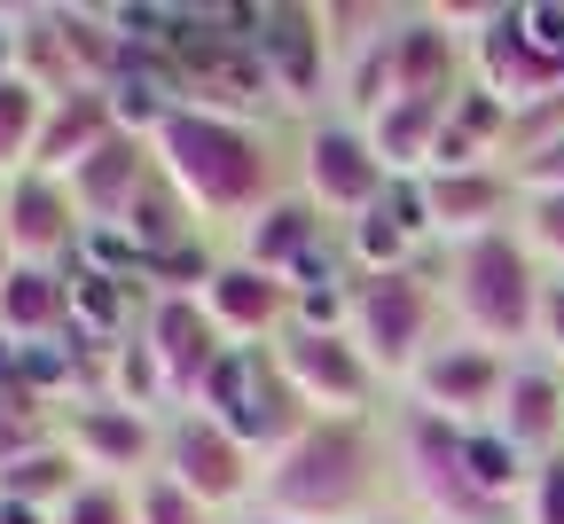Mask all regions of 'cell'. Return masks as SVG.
I'll return each instance as SVG.
<instances>
[{
    "label": "cell",
    "instance_id": "obj_1",
    "mask_svg": "<svg viewBox=\"0 0 564 524\" xmlns=\"http://www.w3.org/2000/svg\"><path fill=\"white\" fill-rule=\"evenodd\" d=\"M150 141H158V173L181 188V204L196 211L204 236H236L243 219H259L274 196L299 188L291 141H274V125H251V118L173 102Z\"/></svg>",
    "mask_w": 564,
    "mask_h": 524
},
{
    "label": "cell",
    "instance_id": "obj_2",
    "mask_svg": "<svg viewBox=\"0 0 564 524\" xmlns=\"http://www.w3.org/2000/svg\"><path fill=\"white\" fill-rule=\"evenodd\" d=\"M400 501L392 415H314L282 455L259 462V501L299 524H361Z\"/></svg>",
    "mask_w": 564,
    "mask_h": 524
},
{
    "label": "cell",
    "instance_id": "obj_3",
    "mask_svg": "<svg viewBox=\"0 0 564 524\" xmlns=\"http://www.w3.org/2000/svg\"><path fill=\"white\" fill-rule=\"evenodd\" d=\"M541 282H549V266L525 243V228H494V236L440 251V297H447L455 329L494 345V352H533Z\"/></svg>",
    "mask_w": 564,
    "mask_h": 524
},
{
    "label": "cell",
    "instance_id": "obj_4",
    "mask_svg": "<svg viewBox=\"0 0 564 524\" xmlns=\"http://www.w3.org/2000/svg\"><path fill=\"white\" fill-rule=\"evenodd\" d=\"M392 470H400V509H415L423 524H518V509H502L478 485L470 430L415 400L392 407Z\"/></svg>",
    "mask_w": 564,
    "mask_h": 524
},
{
    "label": "cell",
    "instance_id": "obj_5",
    "mask_svg": "<svg viewBox=\"0 0 564 524\" xmlns=\"http://www.w3.org/2000/svg\"><path fill=\"white\" fill-rule=\"evenodd\" d=\"M440 314H447V297H440L432 266L352 274V290H345V329H352V345L369 352V368H377L384 384H408V376H415V360L447 337Z\"/></svg>",
    "mask_w": 564,
    "mask_h": 524
},
{
    "label": "cell",
    "instance_id": "obj_6",
    "mask_svg": "<svg viewBox=\"0 0 564 524\" xmlns=\"http://www.w3.org/2000/svg\"><path fill=\"white\" fill-rule=\"evenodd\" d=\"M204 415H220L259 462L282 455V446H291V438L314 423V407L299 400V384L282 376L274 345H228L220 376H212V392H204Z\"/></svg>",
    "mask_w": 564,
    "mask_h": 524
},
{
    "label": "cell",
    "instance_id": "obj_7",
    "mask_svg": "<svg viewBox=\"0 0 564 524\" xmlns=\"http://www.w3.org/2000/svg\"><path fill=\"white\" fill-rule=\"evenodd\" d=\"M291 157H299V188L337 219V228H345V219H361V211H377L384 188H392V173H384V157H377L369 125L345 118V110L306 118L299 141H291Z\"/></svg>",
    "mask_w": 564,
    "mask_h": 524
},
{
    "label": "cell",
    "instance_id": "obj_8",
    "mask_svg": "<svg viewBox=\"0 0 564 524\" xmlns=\"http://www.w3.org/2000/svg\"><path fill=\"white\" fill-rule=\"evenodd\" d=\"M133 337H141V352H150L158 384H165V415L204 407L212 376H220V360H228V337H220V321L204 314V297H188V290H150V297H141Z\"/></svg>",
    "mask_w": 564,
    "mask_h": 524
},
{
    "label": "cell",
    "instance_id": "obj_9",
    "mask_svg": "<svg viewBox=\"0 0 564 524\" xmlns=\"http://www.w3.org/2000/svg\"><path fill=\"white\" fill-rule=\"evenodd\" d=\"M158 470L181 485V493H196L212 516H243L251 501H259V455L220 423V415H204V407H181V415H165V455H158Z\"/></svg>",
    "mask_w": 564,
    "mask_h": 524
},
{
    "label": "cell",
    "instance_id": "obj_10",
    "mask_svg": "<svg viewBox=\"0 0 564 524\" xmlns=\"http://www.w3.org/2000/svg\"><path fill=\"white\" fill-rule=\"evenodd\" d=\"M55 438L79 455V470L87 478H118V485H141L158 470V455H165V415H150V407H126V400H110V392H79V400H63V415H55Z\"/></svg>",
    "mask_w": 564,
    "mask_h": 524
},
{
    "label": "cell",
    "instance_id": "obj_11",
    "mask_svg": "<svg viewBox=\"0 0 564 524\" xmlns=\"http://www.w3.org/2000/svg\"><path fill=\"white\" fill-rule=\"evenodd\" d=\"M274 360H282V376L299 384V400H306L314 415H377L384 376L369 368V352L352 345V329L291 321V329L274 337Z\"/></svg>",
    "mask_w": 564,
    "mask_h": 524
},
{
    "label": "cell",
    "instance_id": "obj_12",
    "mask_svg": "<svg viewBox=\"0 0 564 524\" xmlns=\"http://www.w3.org/2000/svg\"><path fill=\"white\" fill-rule=\"evenodd\" d=\"M510 368H518V352H494V345H478V337L447 329L432 352L415 360V376H408L400 392H408L415 407H432V415H447V423L478 430V423H494V407H502Z\"/></svg>",
    "mask_w": 564,
    "mask_h": 524
},
{
    "label": "cell",
    "instance_id": "obj_13",
    "mask_svg": "<svg viewBox=\"0 0 564 524\" xmlns=\"http://www.w3.org/2000/svg\"><path fill=\"white\" fill-rule=\"evenodd\" d=\"M0 228H9V251L17 266H79L87 259V211L70 204V188L55 173H17L0 181Z\"/></svg>",
    "mask_w": 564,
    "mask_h": 524
},
{
    "label": "cell",
    "instance_id": "obj_14",
    "mask_svg": "<svg viewBox=\"0 0 564 524\" xmlns=\"http://www.w3.org/2000/svg\"><path fill=\"white\" fill-rule=\"evenodd\" d=\"M423 196V219H432V243L455 251L470 236H494V228H518L525 211V188L510 165H447V173H423L415 181Z\"/></svg>",
    "mask_w": 564,
    "mask_h": 524
},
{
    "label": "cell",
    "instance_id": "obj_15",
    "mask_svg": "<svg viewBox=\"0 0 564 524\" xmlns=\"http://www.w3.org/2000/svg\"><path fill=\"white\" fill-rule=\"evenodd\" d=\"M196 297H204V314L220 321L228 345H274L299 314V290L282 274H267V266H251V259H236L228 243H220V266H212V282Z\"/></svg>",
    "mask_w": 564,
    "mask_h": 524
},
{
    "label": "cell",
    "instance_id": "obj_16",
    "mask_svg": "<svg viewBox=\"0 0 564 524\" xmlns=\"http://www.w3.org/2000/svg\"><path fill=\"white\" fill-rule=\"evenodd\" d=\"M251 47L274 70L282 102H329L337 95V55L322 40V9H251Z\"/></svg>",
    "mask_w": 564,
    "mask_h": 524
},
{
    "label": "cell",
    "instance_id": "obj_17",
    "mask_svg": "<svg viewBox=\"0 0 564 524\" xmlns=\"http://www.w3.org/2000/svg\"><path fill=\"white\" fill-rule=\"evenodd\" d=\"M150 181H158V141H150V133H133V125H118L79 173H63L70 204L87 211V228H95V236L118 228V219L133 211V196L150 188Z\"/></svg>",
    "mask_w": 564,
    "mask_h": 524
},
{
    "label": "cell",
    "instance_id": "obj_18",
    "mask_svg": "<svg viewBox=\"0 0 564 524\" xmlns=\"http://www.w3.org/2000/svg\"><path fill=\"white\" fill-rule=\"evenodd\" d=\"M329 243H337V219H329L306 188L274 196L259 219H243V228L228 236V251H236V259H251V266H267V274H282V282H291L306 259H322Z\"/></svg>",
    "mask_w": 564,
    "mask_h": 524
},
{
    "label": "cell",
    "instance_id": "obj_19",
    "mask_svg": "<svg viewBox=\"0 0 564 524\" xmlns=\"http://www.w3.org/2000/svg\"><path fill=\"white\" fill-rule=\"evenodd\" d=\"M494 430H502L525 462L564 455V368L541 360V352H518L510 384H502V407H494Z\"/></svg>",
    "mask_w": 564,
    "mask_h": 524
},
{
    "label": "cell",
    "instance_id": "obj_20",
    "mask_svg": "<svg viewBox=\"0 0 564 524\" xmlns=\"http://www.w3.org/2000/svg\"><path fill=\"white\" fill-rule=\"evenodd\" d=\"M118 95L110 87H70V95H47V125H40V149H32V165L40 173H79L95 149L118 133Z\"/></svg>",
    "mask_w": 564,
    "mask_h": 524
},
{
    "label": "cell",
    "instance_id": "obj_21",
    "mask_svg": "<svg viewBox=\"0 0 564 524\" xmlns=\"http://www.w3.org/2000/svg\"><path fill=\"white\" fill-rule=\"evenodd\" d=\"M70 266H17L0 282V337L9 345H63L70 337Z\"/></svg>",
    "mask_w": 564,
    "mask_h": 524
},
{
    "label": "cell",
    "instance_id": "obj_22",
    "mask_svg": "<svg viewBox=\"0 0 564 524\" xmlns=\"http://www.w3.org/2000/svg\"><path fill=\"white\" fill-rule=\"evenodd\" d=\"M447 110L455 102H423V95H400L369 118V141H377V157L392 181H423L440 157V133H447Z\"/></svg>",
    "mask_w": 564,
    "mask_h": 524
},
{
    "label": "cell",
    "instance_id": "obj_23",
    "mask_svg": "<svg viewBox=\"0 0 564 524\" xmlns=\"http://www.w3.org/2000/svg\"><path fill=\"white\" fill-rule=\"evenodd\" d=\"M79 485H87V470H79V455H70L63 438H40V446H24V455L0 462V501H24L40 516H55Z\"/></svg>",
    "mask_w": 564,
    "mask_h": 524
},
{
    "label": "cell",
    "instance_id": "obj_24",
    "mask_svg": "<svg viewBox=\"0 0 564 524\" xmlns=\"http://www.w3.org/2000/svg\"><path fill=\"white\" fill-rule=\"evenodd\" d=\"M337 251H345V266H352V274L423 266V243L408 236V219H400L392 204H377V211H361V219H345V228H337Z\"/></svg>",
    "mask_w": 564,
    "mask_h": 524
},
{
    "label": "cell",
    "instance_id": "obj_25",
    "mask_svg": "<svg viewBox=\"0 0 564 524\" xmlns=\"http://www.w3.org/2000/svg\"><path fill=\"white\" fill-rule=\"evenodd\" d=\"M40 125H47V87L24 79V70H9V79H0V181L32 173Z\"/></svg>",
    "mask_w": 564,
    "mask_h": 524
},
{
    "label": "cell",
    "instance_id": "obj_26",
    "mask_svg": "<svg viewBox=\"0 0 564 524\" xmlns=\"http://www.w3.org/2000/svg\"><path fill=\"white\" fill-rule=\"evenodd\" d=\"M133 516H141V524H228V516H212L196 493H181L165 470H150V478L133 485Z\"/></svg>",
    "mask_w": 564,
    "mask_h": 524
},
{
    "label": "cell",
    "instance_id": "obj_27",
    "mask_svg": "<svg viewBox=\"0 0 564 524\" xmlns=\"http://www.w3.org/2000/svg\"><path fill=\"white\" fill-rule=\"evenodd\" d=\"M55 524H141V516H133V485H118V478H87L79 493L55 509Z\"/></svg>",
    "mask_w": 564,
    "mask_h": 524
},
{
    "label": "cell",
    "instance_id": "obj_28",
    "mask_svg": "<svg viewBox=\"0 0 564 524\" xmlns=\"http://www.w3.org/2000/svg\"><path fill=\"white\" fill-rule=\"evenodd\" d=\"M518 228H525V243L541 251V266H549V274H564V196H525Z\"/></svg>",
    "mask_w": 564,
    "mask_h": 524
},
{
    "label": "cell",
    "instance_id": "obj_29",
    "mask_svg": "<svg viewBox=\"0 0 564 524\" xmlns=\"http://www.w3.org/2000/svg\"><path fill=\"white\" fill-rule=\"evenodd\" d=\"M518 524H564V455L533 462V485L518 501Z\"/></svg>",
    "mask_w": 564,
    "mask_h": 524
},
{
    "label": "cell",
    "instance_id": "obj_30",
    "mask_svg": "<svg viewBox=\"0 0 564 524\" xmlns=\"http://www.w3.org/2000/svg\"><path fill=\"white\" fill-rule=\"evenodd\" d=\"M533 352L564 368V274L541 282V314H533Z\"/></svg>",
    "mask_w": 564,
    "mask_h": 524
},
{
    "label": "cell",
    "instance_id": "obj_31",
    "mask_svg": "<svg viewBox=\"0 0 564 524\" xmlns=\"http://www.w3.org/2000/svg\"><path fill=\"white\" fill-rule=\"evenodd\" d=\"M510 173H518L525 196H564V141H549L541 157H525V165H510Z\"/></svg>",
    "mask_w": 564,
    "mask_h": 524
},
{
    "label": "cell",
    "instance_id": "obj_32",
    "mask_svg": "<svg viewBox=\"0 0 564 524\" xmlns=\"http://www.w3.org/2000/svg\"><path fill=\"white\" fill-rule=\"evenodd\" d=\"M361 524H423V516H415V509H400V501H392V509H377V516H361Z\"/></svg>",
    "mask_w": 564,
    "mask_h": 524
},
{
    "label": "cell",
    "instance_id": "obj_33",
    "mask_svg": "<svg viewBox=\"0 0 564 524\" xmlns=\"http://www.w3.org/2000/svg\"><path fill=\"white\" fill-rule=\"evenodd\" d=\"M236 524H299V516H274V509H243Z\"/></svg>",
    "mask_w": 564,
    "mask_h": 524
},
{
    "label": "cell",
    "instance_id": "obj_34",
    "mask_svg": "<svg viewBox=\"0 0 564 524\" xmlns=\"http://www.w3.org/2000/svg\"><path fill=\"white\" fill-rule=\"evenodd\" d=\"M17 274V251H9V228H0V282H9Z\"/></svg>",
    "mask_w": 564,
    "mask_h": 524
}]
</instances>
